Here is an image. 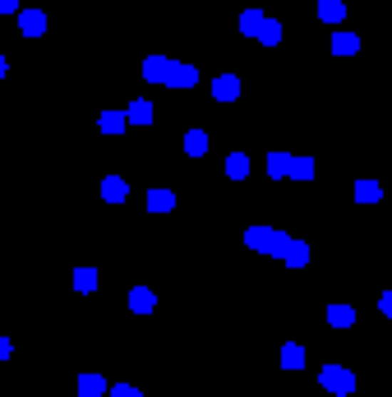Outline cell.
Returning a JSON list of instances; mask_svg holds the SVG:
<instances>
[{
    "mask_svg": "<svg viewBox=\"0 0 392 397\" xmlns=\"http://www.w3.org/2000/svg\"><path fill=\"white\" fill-rule=\"evenodd\" d=\"M0 14H24V9H19V0H0Z\"/></svg>",
    "mask_w": 392,
    "mask_h": 397,
    "instance_id": "4316f807",
    "label": "cell"
},
{
    "mask_svg": "<svg viewBox=\"0 0 392 397\" xmlns=\"http://www.w3.org/2000/svg\"><path fill=\"white\" fill-rule=\"evenodd\" d=\"M319 383H323L332 397H351V393H356V370H346V365H323V370H319Z\"/></svg>",
    "mask_w": 392,
    "mask_h": 397,
    "instance_id": "7a4b0ae2",
    "label": "cell"
},
{
    "mask_svg": "<svg viewBox=\"0 0 392 397\" xmlns=\"http://www.w3.org/2000/svg\"><path fill=\"white\" fill-rule=\"evenodd\" d=\"M263 19H268V14H263V9H244V14H240V33H244V37H259Z\"/></svg>",
    "mask_w": 392,
    "mask_h": 397,
    "instance_id": "44dd1931",
    "label": "cell"
},
{
    "mask_svg": "<svg viewBox=\"0 0 392 397\" xmlns=\"http://www.w3.org/2000/svg\"><path fill=\"white\" fill-rule=\"evenodd\" d=\"M378 199H383L378 180H356V203H378Z\"/></svg>",
    "mask_w": 392,
    "mask_h": 397,
    "instance_id": "e0dca14e",
    "label": "cell"
},
{
    "mask_svg": "<svg viewBox=\"0 0 392 397\" xmlns=\"http://www.w3.org/2000/svg\"><path fill=\"white\" fill-rule=\"evenodd\" d=\"M78 397H106V393H111V383H106L102 379V374H78Z\"/></svg>",
    "mask_w": 392,
    "mask_h": 397,
    "instance_id": "ba28073f",
    "label": "cell"
},
{
    "mask_svg": "<svg viewBox=\"0 0 392 397\" xmlns=\"http://www.w3.org/2000/svg\"><path fill=\"white\" fill-rule=\"evenodd\" d=\"M282 370H305V346H296V342H287L282 346Z\"/></svg>",
    "mask_w": 392,
    "mask_h": 397,
    "instance_id": "5bb4252c",
    "label": "cell"
},
{
    "mask_svg": "<svg viewBox=\"0 0 392 397\" xmlns=\"http://www.w3.org/2000/svg\"><path fill=\"white\" fill-rule=\"evenodd\" d=\"M148 208H153V212H171V208H175V195L157 185V190H148Z\"/></svg>",
    "mask_w": 392,
    "mask_h": 397,
    "instance_id": "ffe728a7",
    "label": "cell"
},
{
    "mask_svg": "<svg viewBox=\"0 0 392 397\" xmlns=\"http://www.w3.org/2000/svg\"><path fill=\"white\" fill-rule=\"evenodd\" d=\"M97 130H102V134H125V130H130V111H102Z\"/></svg>",
    "mask_w": 392,
    "mask_h": 397,
    "instance_id": "30bf717a",
    "label": "cell"
},
{
    "mask_svg": "<svg viewBox=\"0 0 392 397\" xmlns=\"http://www.w3.org/2000/svg\"><path fill=\"white\" fill-rule=\"evenodd\" d=\"M74 292H97V268H74Z\"/></svg>",
    "mask_w": 392,
    "mask_h": 397,
    "instance_id": "cb8c5ba5",
    "label": "cell"
},
{
    "mask_svg": "<svg viewBox=\"0 0 392 397\" xmlns=\"http://www.w3.org/2000/svg\"><path fill=\"white\" fill-rule=\"evenodd\" d=\"M185 153H190V158H203V153H208V134L203 130H185Z\"/></svg>",
    "mask_w": 392,
    "mask_h": 397,
    "instance_id": "d6986e66",
    "label": "cell"
},
{
    "mask_svg": "<svg viewBox=\"0 0 392 397\" xmlns=\"http://www.w3.org/2000/svg\"><path fill=\"white\" fill-rule=\"evenodd\" d=\"M143 79L166 88V79H171V56H148V61H143Z\"/></svg>",
    "mask_w": 392,
    "mask_h": 397,
    "instance_id": "277c9868",
    "label": "cell"
},
{
    "mask_svg": "<svg viewBox=\"0 0 392 397\" xmlns=\"http://www.w3.org/2000/svg\"><path fill=\"white\" fill-rule=\"evenodd\" d=\"M314 171H319V167H314V158H296V162H291V180H314Z\"/></svg>",
    "mask_w": 392,
    "mask_h": 397,
    "instance_id": "d4e9b609",
    "label": "cell"
},
{
    "mask_svg": "<svg viewBox=\"0 0 392 397\" xmlns=\"http://www.w3.org/2000/svg\"><path fill=\"white\" fill-rule=\"evenodd\" d=\"M199 83V70H194L190 61H171V79H166V88H194Z\"/></svg>",
    "mask_w": 392,
    "mask_h": 397,
    "instance_id": "3957f363",
    "label": "cell"
},
{
    "mask_svg": "<svg viewBox=\"0 0 392 397\" xmlns=\"http://www.w3.org/2000/svg\"><path fill=\"white\" fill-rule=\"evenodd\" d=\"M328 324L332 328H351V324H356V309H351V305H328Z\"/></svg>",
    "mask_w": 392,
    "mask_h": 397,
    "instance_id": "7402d4cb",
    "label": "cell"
},
{
    "mask_svg": "<svg viewBox=\"0 0 392 397\" xmlns=\"http://www.w3.org/2000/svg\"><path fill=\"white\" fill-rule=\"evenodd\" d=\"M287 231H277V227H249L244 231V245L254 249V254H272V259H282V249H287Z\"/></svg>",
    "mask_w": 392,
    "mask_h": 397,
    "instance_id": "6da1fadb",
    "label": "cell"
},
{
    "mask_svg": "<svg viewBox=\"0 0 392 397\" xmlns=\"http://www.w3.org/2000/svg\"><path fill=\"white\" fill-rule=\"evenodd\" d=\"M102 199L106 203H125V199H130V180H125V176H106L102 180Z\"/></svg>",
    "mask_w": 392,
    "mask_h": 397,
    "instance_id": "9c48e42d",
    "label": "cell"
},
{
    "mask_svg": "<svg viewBox=\"0 0 392 397\" xmlns=\"http://www.w3.org/2000/svg\"><path fill=\"white\" fill-rule=\"evenodd\" d=\"M227 176H231V180H244V176H249V158H244V153H231V158H227Z\"/></svg>",
    "mask_w": 392,
    "mask_h": 397,
    "instance_id": "603a6c76",
    "label": "cell"
},
{
    "mask_svg": "<svg viewBox=\"0 0 392 397\" xmlns=\"http://www.w3.org/2000/svg\"><path fill=\"white\" fill-rule=\"evenodd\" d=\"M319 19L323 24H341V19H346V5H341V0H319Z\"/></svg>",
    "mask_w": 392,
    "mask_h": 397,
    "instance_id": "ac0fdd59",
    "label": "cell"
},
{
    "mask_svg": "<svg viewBox=\"0 0 392 397\" xmlns=\"http://www.w3.org/2000/svg\"><path fill=\"white\" fill-rule=\"evenodd\" d=\"M19 33L24 37H42L46 33V14L42 9H24V14H19Z\"/></svg>",
    "mask_w": 392,
    "mask_h": 397,
    "instance_id": "5b68a950",
    "label": "cell"
},
{
    "mask_svg": "<svg viewBox=\"0 0 392 397\" xmlns=\"http://www.w3.org/2000/svg\"><path fill=\"white\" fill-rule=\"evenodd\" d=\"M282 264H287V268H305V264H309V245L291 236V240H287V249H282Z\"/></svg>",
    "mask_w": 392,
    "mask_h": 397,
    "instance_id": "8992f818",
    "label": "cell"
},
{
    "mask_svg": "<svg viewBox=\"0 0 392 397\" xmlns=\"http://www.w3.org/2000/svg\"><path fill=\"white\" fill-rule=\"evenodd\" d=\"M291 162H296L291 153H268V176L272 180H287L291 176Z\"/></svg>",
    "mask_w": 392,
    "mask_h": 397,
    "instance_id": "4fadbf2b",
    "label": "cell"
},
{
    "mask_svg": "<svg viewBox=\"0 0 392 397\" xmlns=\"http://www.w3.org/2000/svg\"><path fill=\"white\" fill-rule=\"evenodd\" d=\"M106 397H143V393L134 388V383H111V393H106Z\"/></svg>",
    "mask_w": 392,
    "mask_h": 397,
    "instance_id": "484cf974",
    "label": "cell"
},
{
    "mask_svg": "<svg viewBox=\"0 0 392 397\" xmlns=\"http://www.w3.org/2000/svg\"><path fill=\"white\" fill-rule=\"evenodd\" d=\"M212 98H217V102H235V98H240V79H235V74H217V79H212Z\"/></svg>",
    "mask_w": 392,
    "mask_h": 397,
    "instance_id": "52a82bcc",
    "label": "cell"
},
{
    "mask_svg": "<svg viewBox=\"0 0 392 397\" xmlns=\"http://www.w3.org/2000/svg\"><path fill=\"white\" fill-rule=\"evenodd\" d=\"M125 111H130V125H153V102L148 98H134Z\"/></svg>",
    "mask_w": 392,
    "mask_h": 397,
    "instance_id": "9a60e30c",
    "label": "cell"
},
{
    "mask_svg": "<svg viewBox=\"0 0 392 397\" xmlns=\"http://www.w3.org/2000/svg\"><path fill=\"white\" fill-rule=\"evenodd\" d=\"M282 33H287V28H282V19H263V28H259V42L263 46H282Z\"/></svg>",
    "mask_w": 392,
    "mask_h": 397,
    "instance_id": "7c38bea8",
    "label": "cell"
},
{
    "mask_svg": "<svg viewBox=\"0 0 392 397\" xmlns=\"http://www.w3.org/2000/svg\"><path fill=\"white\" fill-rule=\"evenodd\" d=\"M130 309H134V314H153V309H157V296L148 292V287H134V292H130Z\"/></svg>",
    "mask_w": 392,
    "mask_h": 397,
    "instance_id": "8fae6325",
    "label": "cell"
},
{
    "mask_svg": "<svg viewBox=\"0 0 392 397\" xmlns=\"http://www.w3.org/2000/svg\"><path fill=\"white\" fill-rule=\"evenodd\" d=\"M378 309H383V314L392 319V292H383V296H378Z\"/></svg>",
    "mask_w": 392,
    "mask_h": 397,
    "instance_id": "83f0119b",
    "label": "cell"
},
{
    "mask_svg": "<svg viewBox=\"0 0 392 397\" xmlns=\"http://www.w3.org/2000/svg\"><path fill=\"white\" fill-rule=\"evenodd\" d=\"M356 51H360L356 33H332V56H356Z\"/></svg>",
    "mask_w": 392,
    "mask_h": 397,
    "instance_id": "2e32d148",
    "label": "cell"
}]
</instances>
